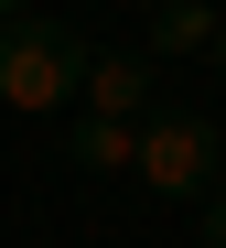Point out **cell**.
Here are the masks:
<instances>
[{
  "instance_id": "1",
  "label": "cell",
  "mask_w": 226,
  "mask_h": 248,
  "mask_svg": "<svg viewBox=\"0 0 226 248\" xmlns=\"http://www.w3.org/2000/svg\"><path fill=\"white\" fill-rule=\"evenodd\" d=\"M75 76H86V44L65 22H0V108L11 119H54L65 97H75Z\"/></svg>"
},
{
  "instance_id": "2",
  "label": "cell",
  "mask_w": 226,
  "mask_h": 248,
  "mask_svg": "<svg viewBox=\"0 0 226 248\" xmlns=\"http://www.w3.org/2000/svg\"><path fill=\"white\" fill-rule=\"evenodd\" d=\"M215 162H226V130L205 108H151L140 119V184L151 194H205Z\"/></svg>"
},
{
  "instance_id": "3",
  "label": "cell",
  "mask_w": 226,
  "mask_h": 248,
  "mask_svg": "<svg viewBox=\"0 0 226 248\" xmlns=\"http://www.w3.org/2000/svg\"><path fill=\"white\" fill-rule=\"evenodd\" d=\"M75 108L86 119H151V54H86Z\"/></svg>"
},
{
  "instance_id": "4",
  "label": "cell",
  "mask_w": 226,
  "mask_h": 248,
  "mask_svg": "<svg viewBox=\"0 0 226 248\" xmlns=\"http://www.w3.org/2000/svg\"><path fill=\"white\" fill-rule=\"evenodd\" d=\"M65 162H75V173H140V119H86V108H75Z\"/></svg>"
},
{
  "instance_id": "5",
  "label": "cell",
  "mask_w": 226,
  "mask_h": 248,
  "mask_svg": "<svg viewBox=\"0 0 226 248\" xmlns=\"http://www.w3.org/2000/svg\"><path fill=\"white\" fill-rule=\"evenodd\" d=\"M215 0H162V11H151V65H172V54H205L215 44Z\"/></svg>"
},
{
  "instance_id": "6",
  "label": "cell",
  "mask_w": 226,
  "mask_h": 248,
  "mask_svg": "<svg viewBox=\"0 0 226 248\" xmlns=\"http://www.w3.org/2000/svg\"><path fill=\"white\" fill-rule=\"evenodd\" d=\"M205 248H226V194H205Z\"/></svg>"
},
{
  "instance_id": "7",
  "label": "cell",
  "mask_w": 226,
  "mask_h": 248,
  "mask_svg": "<svg viewBox=\"0 0 226 248\" xmlns=\"http://www.w3.org/2000/svg\"><path fill=\"white\" fill-rule=\"evenodd\" d=\"M205 65H215V76H226V22H215V44H205Z\"/></svg>"
},
{
  "instance_id": "8",
  "label": "cell",
  "mask_w": 226,
  "mask_h": 248,
  "mask_svg": "<svg viewBox=\"0 0 226 248\" xmlns=\"http://www.w3.org/2000/svg\"><path fill=\"white\" fill-rule=\"evenodd\" d=\"M22 11H32V0H0V22H22Z\"/></svg>"
},
{
  "instance_id": "9",
  "label": "cell",
  "mask_w": 226,
  "mask_h": 248,
  "mask_svg": "<svg viewBox=\"0 0 226 248\" xmlns=\"http://www.w3.org/2000/svg\"><path fill=\"white\" fill-rule=\"evenodd\" d=\"M140 11H162V0H140Z\"/></svg>"
}]
</instances>
